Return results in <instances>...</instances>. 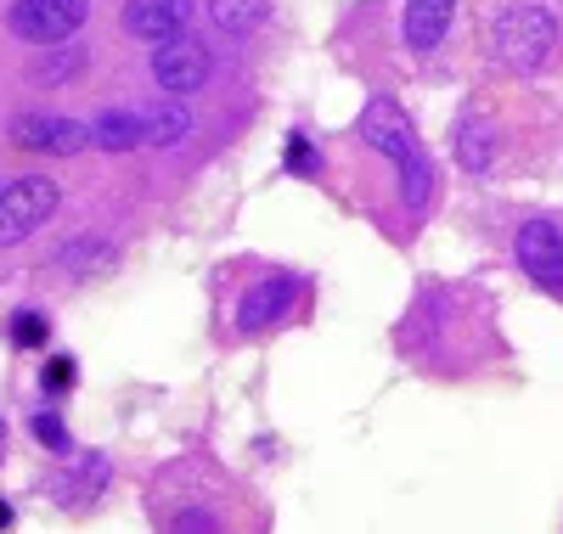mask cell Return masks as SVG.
<instances>
[{
	"label": "cell",
	"mask_w": 563,
	"mask_h": 534,
	"mask_svg": "<svg viewBox=\"0 0 563 534\" xmlns=\"http://www.w3.org/2000/svg\"><path fill=\"white\" fill-rule=\"evenodd\" d=\"M158 534H260V507L209 456H180L147 483Z\"/></svg>",
	"instance_id": "1"
},
{
	"label": "cell",
	"mask_w": 563,
	"mask_h": 534,
	"mask_svg": "<svg viewBox=\"0 0 563 534\" xmlns=\"http://www.w3.org/2000/svg\"><path fill=\"white\" fill-rule=\"evenodd\" d=\"M361 141L372 153H384L395 164V180H400V209L411 220H422L434 209V158L429 147H422L417 124L406 119V108L395 102V96H372V102L361 108Z\"/></svg>",
	"instance_id": "2"
},
{
	"label": "cell",
	"mask_w": 563,
	"mask_h": 534,
	"mask_svg": "<svg viewBox=\"0 0 563 534\" xmlns=\"http://www.w3.org/2000/svg\"><path fill=\"white\" fill-rule=\"evenodd\" d=\"M299 304H305V276L265 270V276H254L243 287L238 299H231V332H238V337H271L282 326H294Z\"/></svg>",
	"instance_id": "3"
},
{
	"label": "cell",
	"mask_w": 563,
	"mask_h": 534,
	"mask_svg": "<svg viewBox=\"0 0 563 534\" xmlns=\"http://www.w3.org/2000/svg\"><path fill=\"white\" fill-rule=\"evenodd\" d=\"M558 52V18L541 7V0H519L496 18V57L512 74H536L547 68Z\"/></svg>",
	"instance_id": "4"
},
{
	"label": "cell",
	"mask_w": 563,
	"mask_h": 534,
	"mask_svg": "<svg viewBox=\"0 0 563 534\" xmlns=\"http://www.w3.org/2000/svg\"><path fill=\"white\" fill-rule=\"evenodd\" d=\"M63 191L52 175H18L0 186V248H18L23 236H34L45 220L57 214Z\"/></svg>",
	"instance_id": "5"
},
{
	"label": "cell",
	"mask_w": 563,
	"mask_h": 534,
	"mask_svg": "<svg viewBox=\"0 0 563 534\" xmlns=\"http://www.w3.org/2000/svg\"><path fill=\"white\" fill-rule=\"evenodd\" d=\"M512 259H519V270L547 299H563V220H552V214L519 220V231H512Z\"/></svg>",
	"instance_id": "6"
},
{
	"label": "cell",
	"mask_w": 563,
	"mask_h": 534,
	"mask_svg": "<svg viewBox=\"0 0 563 534\" xmlns=\"http://www.w3.org/2000/svg\"><path fill=\"white\" fill-rule=\"evenodd\" d=\"M90 23V0H12L7 29L23 45H63Z\"/></svg>",
	"instance_id": "7"
},
{
	"label": "cell",
	"mask_w": 563,
	"mask_h": 534,
	"mask_svg": "<svg viewBox=\"0 0 563 534\" xmlns=\"http://www.w3.org/2000/svg\"><path fill=\"white\" fill-rule=\"evenodd\" d=\"M63 472L45 478V496H52L63 512H90L102 496H108V483H113V461L102 450H74V456H57Z\"/></svg>",
	"instance_id": "8"
},
{
	"label": "cell",
	"mask_w": 563,
	"mask_h": 534,
	"mask_svg": "<svg viewBox=\"0 0 563 534\" xmlns=\"http://www.w3.org/2000/svg\"><path fill=\"white\" fill-rule=\"evenodd\" d=\"M7 135L23 153H45V158H74V153L90 147V124L68 119V113H18L7 124Z\"/></svg>",
	"instance_id": "9"
},
{
	"label": "cell",
	"mask_w": 563,
	"mask_h": 534,
	"mask_svg": "<svg viewBox=\"0 0 563 534\" xmlns=\"http://www.w3.org/2000/svg\"><path fill=\"white\" fill-rule=\"evenodd\" d=\"M147 68H153V85L164 90V96H192V90H203L209 85V74H214V63H209V52L198 40H164V45H153V57H147Z\"/></svg>",
	"instance_id": "10"
},
{
	"label": "cell",
	"mask_w": 563,
	"mask_h": 534,
	"mask_svg": "<svg viewBox=\"0 0 563 534\" xmlns=\"http://www.w3.org/2000/svg\"><path fill=\"white\" fill-rule=\"evenodd\" d=\"M186 18H192L186 0H124V29L135 40H147V45L180 40L186 34Z\"/></svg>",
	"instance_id": "11"
},
{
	"label": "cell",
	"mask_w": 563,
	"mask_h": 534,
	"mask_svg": "<svg viewBox=\"0 0 563 534\" xmlns=\"http://www.w3.org/2000/svg\"><path fill=\"white\" fill-rule=\"evenodd\" d=\"M451 12H456V0H406V12H400V34L417 57H429L440 52V40L451 29Z\"/></svg>",
	"instance_id": "12"
},
{
	"label": "cell",
	"mask_w": 563,
	"mask_h": 534,
	"mask_svg": "<svg viewBox=\"0 0 563 534\" xmlns=\"http://www.w3.org/2000/svg\"><path fill=\"white\" fill-rule=\"evenodd\" d=\"M90 147H102V153H135V147H147V119H141V108L97 113V119H90Z\"/></svg>",
	"instance_id": "13"
},
{
	"label": "cell",
	"mask_w": 563,
	"mask_h": 534,
	"mask_svg": "<svg viewBox=\"0 0 563 534\" xmlns=\"http://www.w3.org/2000/svg\"><path fill=\"white\" fill-rule=\"evenodd\" d=\"M456 164L467 175H485L496 164V130L479 119V113H462L456 119Z\"/></svg>",
	"instance_id": "14"
},
{
	"label": "cell",
	"mask_w": 563,
	"mask_h": 534,
	"mask_svg": "<svg viewBox=\"0 0 563 534\" xmlns=\"http://www.w3.org/2000/svg\"><path fill=\"white\" fill-rule=\"evenodd\" d=\"M141 119H147V147H175V141L192 135V113H186L175 96H169V102L141 108Z\"/></svg>",
	"instance_id": "15"
},
{
	"label": "cell",
	"mask_w": 563,
	"mask_h": 534,
	"mask_svg": "<svg viewBox=\"0 0 563 534\" xmlns=\"http://www.w3.org/2000/svg\"><path fill=\"white\" fill-rule=\"evenodd\" d=\"M276 0H209V18L220 34H254L271 18Z\"/></svg>",
	"instance_id": "16"
},
{
	"label": "cell",
	"mask_w": 563,
	"mask_h": 534,
	"mask_svg": "<svg viewBox=\"0 0 563 534\" xmlns=\"http://www.w3.org/2000/svg\"><path fill=\"white\" fill-rule=\"evenodd\" d=\"M102 259H108V242H102V236H79L74 248H63V254L52 259V270H68V276H90V270H97Z\"/></svg>",
	"instance_id": "17"
},
{
	"label": "cell",
	"mask_w": 563,
	"mask_h": 534,
	"mask_svg": "<svg viewBox=\"0 0 563 534\" xmlns=\"http://www.w3.org/2000/svg\"><path fill=\"white\" fill-rule=\"evenodd\" d=\"M29 433H34V440H40L45 450H52V456H74V440H68V422H63L57 411H34V416H29Z\"/></svg>",
	"instance_id": "18"
},
{
	"label": "cell",
	"mask_w": 563,
	"mask_h": 534,
	"mask_svg": "<svg viewBox=\"0 0 563 534\" xmlns=\"http://www.w3.org/2000/svg\"><path fill=\"white\" fill-rule=\"evenodd\" d=\"M45 332H52V321H45L40 310H18L12 326H7V337H12L18 349H40V344H45Z\"/></svg>",
	"instance_id": "19"
},
{
	"label": "cell",
	"mask_w": 563,
	"mask_h": 534,
	"mask_svg": "<svg viewBox=\"0 0 563 534\" xmlns=\"http://www.w3.org/2000/svg\"><path fill=\"white\" fill-rule=\"evenodd\" d=\"M79 68H85V45H68V52H63L57 63L34 68V79H40V85H63V79H74Z\"/></svg>",
	"instance_id": "20"
},
{
	"label": "cell",
	"mask_w": 563,
	"mask_h": 534,
	"mask_svg": "<svg viewBox=\"0 0 563 534\" xmlns=\"http://www.w3.org/2000/svg\"><path fill=\"white\" fill-rule=\"evenodd\" d=\"M40 382H45V394H63V388H74V382H79L74 355H52V360H45V371H40Z\"/></svg>",
	"instance_id": "21"
},
{
	"label": "cell",
	"mask_w": 563,
	"mask_h": 534,
	"mask_svg": "<svg viewBox=\"0 0 563 534\" xmlns=\"http://www.w3.org/2000/svg\"><path fill=\"white\" fill-rule=\"evenodd\" d=\"M282 158H288V169H294V175H305V180H316V175H321V158H316V147H310L305 135H288V153H282Z\"/></svg>",
	"instance_id": "22"
},
{
	"label": "cell",
	"mask_w": 563,
	"mask_h": 534,
	"mask_svg": "<svg viewBox=\"0 0 563 534\" xmlns=\"http://www.w3.org/2000/svg\"><path fill=\"white\" fill-rule=\"evenodd\" d=\"M0 529H12V501H0Z\"/></svg>",
	"instance_id": "23"
},
{
	"label": "cell",
	"mask_w": 563,
	"mask_h": 534,
	"mask_svg": "<svg viewBox=\"0 0 563 534\" xmlns=\"http://www.w3.org/2000/svg\"><path fill=\"white\" fill-rule=\"evenodd\" d=\"M0 467H7V422H0Z\"/></svg>",
	"instance_id": "24"
}]
</instances>
